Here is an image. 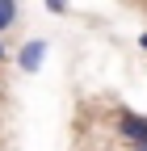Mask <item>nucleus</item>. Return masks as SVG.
<instances>
[{
    "instance_id": "obj_5",
    "label": "nucleus",
    "mask_w": 147,
    "mask_h": 151,
    "mask_svg": "<svg viewBox=\"0 0 147 151\" xmlns=\"http://www.w3.org/2000/svg\"><path fill=\"white\" fill-rule=\"evenodd\" d=\"M9 59V46H4V38H0V63H4Z\"/></svg>"
},
{
    "instance_id": "obj_4",
    "label": "nucleus",
    "mask_w": 147,
    "mask_h": 151,
    "mask_svg": "<svg viewBox=\"0 0 147 151\" xmlns=\"http://www.w3.org/2000/svg\"><path fill=\"white\" fill-rule=\"evenodd\" d=\"M42 4H46V13H55V17H63L71 4H67V0H42Z\"/></svg>"
},
{
    "instance_id": "obj_7",
    "label": "nucleus",
    "mask_w": 147,
    "mask_h": 151,
    "mask_svg": "<svg viewBox=\"0 0 147 151\" xmlns=\"http://www.w3.org/2000/svg\"><path fill=\"white\" fill-rule=\"evenodd\" d=\"M139 46H143V50H147V34H139Z\"/></svg>"
},
{
    "instance_id": "obj_1",
    "label": "nucleus",
    "mask_w": 147,
    "mask_h": 151,
    "mask_svg": "<svg viewBox=\"0 0 147 151\" xmlns=\"http://www.w3.org/2000/svg\"><path fill=\"white\" fill-rule=\"evenodd\" d=\"M114 134L126 143V147H130V143H147V118H143V113L139 109H114Z\"/></svg>"
},
{
    "instance_id": "obj_6",
    "label": "nucleus",
    "mask_w": 147,
    "mask_h": 151,
    "mask_svg": "<svg viewBox=\"0 0 147 151\" xmlns=\"http://www.w3.org/2000/svg\"><path fill=\"white\" fill-rule=\"evenodd\" d=\"M126 151H147V143H130V147H126Z\"/></svg>"
},
{
    "instance_id": "obj_2",
    "label": "nucleus",
    "mask_w": 147,
    "mask_h": 151,
    "mask_svg": "<svg viewBox=\"0 0 147 151\" xmlns=\"http://www.w3.org/2000/svg\"><path fill=\"white\" fill-rule=\"evenodd\" d=\"M46 50H50L46 38H30V42L17 50V67H21L25 76H38V71H42V63H46Z\"/></svg>"
},
{
    "instance_id": "obj_3",
    "label": "nucleus",
    "mask_w": 147,
    "mask_h": 151,
    "mask_svg": "<svg viewBox=\"0 0 147 151\" xmlns=\"http://www.w3.org/2000/svg\"><path fill=\"white\" fill-rule=\"evenodd\" d=\"M17 17H21V0H0V38L17 25Z\"/></svg>"
}]
</instances>
